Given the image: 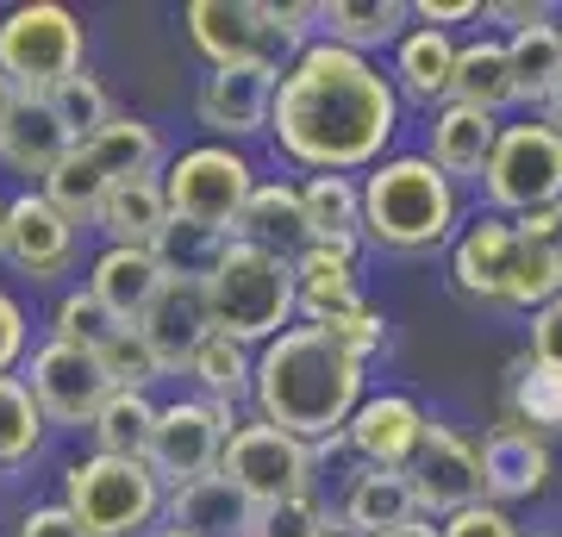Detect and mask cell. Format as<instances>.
<instances>
[{
  "label": "cell",
  "mask_w": 562,
  "mask_h": 537,
  "mask_svg": "<svg viewBox=\"0 0 562 537\" xmlns=\"http://www.w3.org/2000/svg\"><path fill=\"white\" fill-rule=\"evenodd\" d=\"M257 413L288 438H338L350 413L362 406V362L319 325H288L257 357Z\"/></svg>",
  "instance_id": "2"
},
{
  "label": "cell",
  "mask_w": 562,
  "mask_h": 537,
  "mask_svg": "<svg viewBox=\"0 0 562 537\" xmlns=\"http://www.w3.org/2000/svg\"><path fill=\"white\" fill-rule=\"evenodd\" d=\"M188 376L201 381L206 394H213V406H232V400L250 394V381H257V362H250V350H244L238 338H225V332H206L201 350H194V362H188Z\"/></svg>",
  "instance_id": "33"
},
{
  "label": "cell",
  "mask_w": 562,
  "mask_h": 537,
  "mask_svg": "<svg viewBox=\"0 0 562 537\" xmlns=\"http://www.w3.org/2000/svg\"><path fill=\"white\" fill-rule=\"evenodd\" d=\"M506 57H513V81H519V100H543L562 81V32L557 25H531V32H513L506 38Z\"/></svg>",
  "instance_id": "36"
},
{
  "label": "cell",
  "mask_w": 562,
  "mask_h": 537,
  "mask_svg": "<svg viewBox=\"0 0 562 537\" xmlns=\"http://www.w3.org/2000/svg\"><path fill=\"white\" fill-rule=\"evenodd\" d=\"M120 325L106 318V306L88 288H76V294L57 300V344H76V350H101L106 338H113Z\"/></svg>",
  "instance_id": "42"
},
{
  "label": "cell",
  "mask_w": 562,
  "mask_h": 537,
  "mask_svg": "<svg viewBox=\"0 0 562 537\" xmlns=\"http://www.w3.org/2000/svg\"><path fill=\"white\" fill-rule=\"evenodd\" d=\"M20 537H88V532L69 506H38V513L20 518Z\"/></svg>",
  "instance_id": "48"
},
{
  "label": "cell",
  "mask_w": 562,
  "mask_h": 537,
  "mask_svg": "<svg viewBox=\"0 0 562 537\" xmlns=\"http://www.w3.org/2000/svg\"><path fill=\"white\" fill-rule=\"evenodd\" d=\"M319 332H331V338L350 350L357 362H369L375 350L387 344V325H382V313H369V306H357V313H344V318H331V325H319Z\"/></svg>",
  "instance_id": "44"
},
{
  "label": "cell",
  "mask_w": 562,
  "mask_h": 537,
  "mask_svg": "<svg viewBox=\"0 0 562 537\" xmlns=\"http://www.w3.org/2000/svg\"><path fill=\"white\" fill-rule=\"evenodd\" d=\"M457 232V181L431 157H387L362 181V238L382 250H431Z\"/></svg>",
  "instance_id": "4"
},
{
  "label": "cell",
  "mask_w": 562,
  "mask_h": 537,
  "mask_svg": "<svg viewBox=\"0 0 562 537\" xmlns=\"http://www.w3.org/2000/svg\"><path fill=\"white\" fill-rule=\"evenodd\" d=\"M188 38L213 69H238V63L281 69L288 51L301 57V38L281 25V7H262V0H194L188 7Z\"/></svg>",
  "instance_id": "10"
},
{
  "label": "cell",
  "mask_w": 562,
  "mask_h": 537,
  "mask_svg": "<svg viewBox=\"0 0 562 537\" xmlns=\"http://www.w3.org/2000/svg\"><path fill=\"white\" fill-rule=\"evenodd\" d=\"M387 537H438V525L431 518H413V525H401V532H387Z\"/></svg>",
  "instance_id": "54"
},
{
  "label": "cell",
  "mask_w": 562,
  "mask_h": 537,
  "mask_svg": "<svg viewBox=\"0 0 562 537\" xmlns=\"http://www.w3.org/2000/svg\"><path fill=\"white\" fill-rule=\"evenodd\" d=\"M344 537H387L419 518V500H413V481L401 469H362L344 494Z\"/></svg>",
  "instance_id": "23"
},
{
  "label": "cell",
  "mask_w": 562,
  "mask_h": 537,
  "mask_svg": "<svg viewBox=\"0 0 562 537\" xmlns=\"http://www.w3.org/2000/svg\"><path fill=\"white\" fill-rule=\"evenodd\" d=\"M0 257L13 262L20 276H32V281L69 276V262H76V225L63 220V213H57L44 194H20L13 206H7Z\"/></svg>",
  "instance_id": "15"
},
{
  "label": "cell",
  "mask_w": 562,
  "mask_h": 537,
  "mask_svg": "<svg viewBox=\"0 0 562 537\" xmlns=\"http://www.w3.org/2000/svg\"><path fill=\"white\" fill-rule=\"evenodd\" d=\"M94 357H101L106 381H113V394H144V388H150V381L162 376L138 325H120V332H113V338H106L101 350H94Z\"/></svg>",
  "instance_id": "41"
},
{
  "label": "cell",
  "mask_w": 562,
  "mask_h": 537,
  "mask_svg": "<svg viewBox=\"0 0 562 537\" xmlns=\"http://www.w3.org/2000/svg\"><path fill=\"white\" fill-rule=\"evenodd\" d=\"M357 257L350 250H325V244H306L294 257V313H306L313 325H331V318L357 313Z\"/></svg>",
  "instance_id": "22"
},
{
  "label": "cell",
  "mask_w": 562,
  "mask_h": 537,
  "mask_svg": "<svg viewBox=\"0 0 562 537\" xmlns=\"http://www.w3.org/2000/svg\"><path fill=\"white\" fill-rule=\"evenodd\" d=\"M13 107H20V94H13V81L0 76V138H7V120H13Z\"/></svg>",
  "instance_id": "53"
},
{
  "label": "cell",
  "mask_w": 562,
  "mask_h": 537,
  "mask_svg": "<svg viewBox=\"0 0 562 537\" xmlns=\"http://www.w3.org/2000/svg\"><path fill=\"white\" fill-rule=\"evenodd\" d=\"M44 100H50V113H57V125H63V132H69L76 144L101 138L106 125L120 120V113H113V100H106V88H101L94 76H69L63 88H50Z\"/></svg>",
  "instance_id": "38"
},
{
  "label": "cell",
  "mask_w": 562,
  "mask_h": 537,
  "mask_svg": "<svg viewBox=\"0 0 562 537\" xmlns=\"http://www.w3.org/2000/svg\"><path fill=\"white\" fill-rule=\"evenodd\" d=\"M557 32H562V25H557Z\"/></svg>",
  "instance_id": "58"
},
{
  "label": "cell",
  "mask_w": 562,
  "mask_h": 537,
  "mask_svg": "<svg viewBox=\"0 0 562 537\" xmlns=\"http://www.w3.org/2000/svg\"><path fill=\"white\" fill-rule=\"evenodd\" d=\"M538 113H543V125H550V132H562V81L538 100Z\"/></svg>",
  "instance_id": "52"
},
{
  "label": "cell",
  "mask_w": 562,
  "mask_h": 537,
  "mask_svg": "<svg viewBox=\"0 0 562 537\" xmlns=\"http://www.w3.org/2000/svg\"><path fill=\"white\" fill-rule=\"evenodd\" d=\"M106 238L120 244V250H157L162 225H169V200H162V181L157 176H138V181H113L101 200V213H94Z\"/></svg>",
  "instance_id": "25"
},
{
  "label": "cell",
  "mask_w": 562,
  "mask_h": 537,
  "mask_svg": "<svg viewBox=\"0 0 562 537\" xmlns=\"http://www.w3.org/2000/svg\"><path fill=\"white\" fill-rule=\"evenodd\" d=\"M225 244H232V238H220V232H201V225H188V220H169L150 257L162 262V276H169V281H206Z\"/></svg>",
  "instance_id": "37"
},
{
  "label": "cell",
  "mask_w": 562,
  "mask_h": 537,
  "mask_svg": "<svg viewBox=\"0 0 562 537\" xmlns=\"http://www.w3.org/2000/svg\"><path fill=\"white\" fill-rule=\"evenodd\" d=\"M162 288H169L162 262L150 257V250H120V244H106L101 262H94V276H88V294L106 306L113 325H138V318L157 306Z\"/></svg>",
  "instance_id": "21"
},
{
  "label": "cell",
  "mask_w": 562,
  "mask_h": 537,
  "mask_svg": "<svg viewBox=\"0 0 562 537\" xmlns=\"http://www.w3.org/2000/svg\"><path fill=\"white\" fill-rule=\"evenodd\" d=\"M425 432H431V418L419 413V400L406 394H375L362 400L357 413H350V425H344V438H350V450H357L369 469H413V457H419Z\"/></svg>",
  "instance_id": "16"
},
{
  "label": "cell",
  "mask_w": 562,
  "mask_h": 537,
  "mask_svg": "<svg viewBox=\"0 0 562 537\" xmlns=\"http://www.w3.org/2000/svg\"><path fill=\"white\" fill-rule=\"evenodd\" d=\"M238 244H257V250H276L288 257L294 244L306 250V213H301V188H288V181H257L250 200H244L238 213Z\"/></svg>",
  "instance_id": "27"
},
{
  "label": "cell",
  "mask_w": 562,
  "mask_h": 537,
  "mask_svg": "<svg viewBox=\"0 0 562 537\" xmlns=\"http://www.w3.org/2000/svg\"><path fill=\"white\" fill-rule=\"evenodd\" d=\"M20 357H25V313H20V300L0 288V376Z\"/></svg>",
  "instance_id": "47"
},
{
  "label": "cell",
  "mask_w": 562,
  "mask_h": 537,
  "mask_svg": "<svg viewBox=\"0 0 562 537\" xmlns=\"http://www.w3.org/2000/svg\"><path fill=\"white\" fill-rule=\"evenodd\" d=\"M331 537H344V532H331Z\"/></svg>",
  "instance_id": "57"
},
{
  "label": "cell",
  "mask_w": 562,
  "mask_h": 537,
  "mask_svg": "<svg viewBox=\"0 0 562 537\" xmlns=\"http://www.w3.org/2000/svg\"><path fill=\"white\" fill-rule=\"evenodd\" d=\"M450 76H457V44L443 38V32H431V25H419V32H406L401 51H394V81H401L406 100H443L450 107Z\"/></svg>",
  "instance_id": "30"
},
{
  "label": "cell",
  "mask_w": 562,
  "mask_h": 537,
  "mask_svg": "<svg viewBox=\"0 0 562 537\" xmlns=\"http://www.w3.org/2000/svg\"><path fill=\"white\" fill-rule=\"evenodd\" d=\"M406 20H413V7H401V0H331V7H319V25L331 32V44L357 51V57L401 38Z\"/></svg>",
  "instance_id": "32"
},
{
  "label": "cell",
  "mask_w": 562,
  "mask_h": 537,
  "mask_svg": "<svg viewBox=\"0 0 562 537\" xmlns=\"http://www.w3.org/2000/svg\"><path fill=\"white\" fill-rule=\"evenodd\" d=\"M25 388L38 400V413L57 418V425H94V413H101L106 394H113L101 357H94V350H76V344H57V338L32 357Z\"/></svg>",
  "instance_id": "13"
},
{
  "label": "cell",
  "mask_w": 562,
  "mask_h": 537,
  "mask_svg": "<svg viewBox=\"0 0 562 537\" xmlns=\"http://www.w3.org/2000/svg\"><path fill=\"white\" fill-rule=\"evenodd\" d=\"M162 513H169L176 532H194V537H250L257 532V500L244 494L238 481H225L220 469L176 488V494L162 500Z\"/></svg>",
  "instance_id": "19"
},
{
  "label": "cell",
  "mask_w": 562,
  "mask_h": 537,
  "mask_svg": "<svg viewBox=\"0 0 562 537\" xmlns=\"http://www.w3.org/2000/svg\"><path fill=\"white\" fill-rule=\"evenodd\" d=\"M513 425H525L531 438H562V369L531 357L513 369Z\"/></svg>",
  "instance_id": "34"
},
{
  "label": "cell",
  "mask_w": 562,
  "mask_h": 537,
  "mask_svg": "<svg viewBox=\"0 0 562 537\" xmlns=\"http://www.w3.org/2000/svg\"><path fill=\"white\" fill-rule=\"evenodd\" d=\"M44 200H50L69 225H81V220H94V213H101L106 181H101V169L81 157V150H69V157L57 163V176L44 181Z\"/></svg>",
  "instance_id": "40"
},
{
  "label": "cell",
  "mask_w": 562,
  "mask_h": 537,
  "mask_svg": "<svg viewBox=\"0 0 562 537\" xmlns=\"http://www.w3.org/2000/svg\"><path fill=\"white\" fill-rule=\"evenodd\" d=\"M76 150V138L57 125V113H50V100H20L13 107V120H7V138H0V157L13 163L20 176H38L50 181L57 176V163Z\"/></svg>",
  "instance_id": "26"
},
{
  "label": "cell",
  "mask_w": 562,
  "mask_h": 537,
  "mask_svg": "<svg viewBox=\"0 0 562 537\" xmlns=\"http://www.w3.org/2000/svg\"><path fill=\"white\" fill-rule=\"evenodd\" d=\"M0 76L20 100H44L69 76H81V20L57 0L13 7L0 20Z\"/></svg>",
  "instance_id": "7"
},
{
  "label": "cell",
  "mask_w": 562,
  "mask_h": 537,
  "mask_svg": "<svg viewBox=\"0 0 562 537\" xmlns=\"http://www.w3.org/2000/svg\"><path fill=\"white\" fill-rule=\"evenodd\" d=\"M450 281H457V294L482 300V306L538 313V306H550L562 294V262L531 225L482 220L469 225L457 238V250H450Z\"/></svg>",
  "instance_id": "3"
},
{
  "label": "cell",
  "mask_w": 562,
  "mask_h": 537,
  "mask_svg": "<svg viewBox=\"0 0 562 537\" xmlns=\"http://www.w3.org/2000/svg\"><path fill=\"white\" fill-rule=\"evenodd\" d=\"M250 537H331V525H325V506L313 494H294L281 506H257V532Z\"/></svg>",
  "instance_id": "43"
},
{
  "label": "cell",
  "mask_w": 562,
  "mask_h": 537,
  "mask_svg": "<svg viewBox=\"0 0 562 537\" xmlns=\"http://www.w3.org/2000/svg\"><path fill=\"white\" fill-rule=\"evenodd\" d=\"M138 332H144V344H150V357H157L162 376H169V369H188L194 350H201V338L213 332L201 281H169L157 294V306L138 318Z\"/></svg>",
  "instance_id": "18"
},
{
  "label": "cell",
  "mask_w": 562,
  "mask_h": 537,
  "mask_svg": "<svg viewBox=\"0 0 562 537\" xmlns=\"http://www.w3.org/2000/svg\"><path fill=\"white\" fill-rule=\"evenodd\" d=\"M494 144H501V125L487 120V113H469V107H443L438 125H431V163H438L450 181L457 176L482 181Z\"/></svg>",
  "instance_id": "29"
},
{
  "label": "cell",
  "mask_w": 562,
  "mask_h": 537,
  "mask_svg": "<svg viewBox=\"0 0 562 537\" xmlns=\"http://www.w3.org/2000/svg\"><path fill=\"white\" fill-rule=\"evenodd\" d=\"M220 476L238 481L257 506H281L294 494H313V444L288 438L276 425H232L220 450Z\"/></svg>",
  "instance_id": "11"
},
{
  "label": "cell",
  "mask_w": 562,
  "mask_h": 537,
  "mask_svg": "<svg viewBox=\"0 0 562 537\" xmlns=\"http://www.w3.org/2000/svg\"><path fill=\"white\" fill-rule=\"evenodd\" d=\"M519 225H531V232L557 250V262H562V206H550V213H538V220H519Z\"/></svg>",
  "instance_id": "51"
},
{
  "label": "cell",
  "mask_w": 562,
  "mask_h": 537,
  "mask_svg": "<svg viewBox=\"0 0 562 537\" xmlns=\"http://www.w3.org/2000/svg\"><path fill=\"white\" fill-rule=\"evenodd\" d=\"M475 13H482L475 0H419V7H413V20L431 25V32H438V25H457V20H475Z\"/></svg>",
  "instance_id": "49"
},
{
  "label": "cell",
  "mask_w": 562,
  "mask_h": 537,
  "mask_svg": "<svg viewBox=\"0 0 562 537\" xmlns=\"http://www.w3.org/2000/svg\"><path fill=\"white\" fill-rule=\"evenodd\" d=\"M206 294V318L213 332L250 344H276L294 318V257H276V250H257V244H225L213 276L201 281Z\"/></svg>",
  "instance_id": "5"
},
{
  "label": "cell",
  "mask_w": 562,
  "mask_h": 537,
  "mask_svg": "<svg viewBox=\"0 0 562 537\" xmlns=\"http://www.w3.org/2000/svg\"><path fill=\"white\" fill-rule=\"evenodd\" d=\"M482 188L501 213H519V220H538V213L562 206V132H550L543 120L501 125V144L487 157Z\"/></svg>",
  "instance_id": "9"
},
{
  "label": "cell",
  "mask_w": 562,
  "mask_h": 537,
  "mask_svg": "<svg viewBox=\"0 0 562 537\" xmlns=\"http://www.w3.org/2000/svg\"><path fill=\"white\" fill-rule=\"evenodd\" d=\"M0 232H7V206H0Z\"/></svg>",
  "instance_id": "56"
},
{
  "label": "cell",
  "mask_w": 562,
  "mask_h": 537,
  "mask_svg": "<svg viewBox=\"0 0 562 537\" xmlns=\"http://www.w3.org/2000/svg\"><path fill=\"white\" fill-rule=\"evenodd\" d=\"M438 537H519V525L501 513V506H469V513H457V518H443L438 525Z\"/></svg>",
  "instance_id": "45"
},
{
  "label": "cell",
  "mask_w": 562,
  "mask_h": 537,
  "mask_svg": "<svg viewBox=\"0 0 562 537\" xmlns=\"http://www.w3.org/2000/svg\"><path fill=\"white\" fill-rule=\"evenodd\" d=\"M63 506L81 518L88 537H144L162 513V488L150 462L132 457H81L63 469Z\"/></svg>",
  "instance_id": "6"
},
{
  "label": "cell",
  "mask_w": 562,
  "mask_h": 537,
  "mask_svg": "<svg viewBox=\"0 0 562 537\" xmlns=\"http://www.w3.org/2000/svg\"><path fill=\"white\" fill-rule=\"evenodd\" d=\"M513 100H519V81H513V57H506V44L501 38L462 44V51H457V76H450V107H469V113L501 120Z\"/></svg>",
  "instance_id": "24"
},
{
  "label": "cell",
  "mask_w": 562,
  "mask_h": 537,
  "mask_svg": "<svg viewBox=\"0 0 562 537\" xmlns=\"http://www.w3.org/2000/svg\"><path fill=\"white\" fill-rule=\"evenodd\" d=\"M150 432H157V406H150V394H106V406L94 413L101 457H132V462H144V450H150Z\"/></svg>",
  "instance_id": "35"
},
{
  "label": "cell",
  "mask_w": 562,
  "mask_h": 537,
  "mask_svg": "<svg viewBox=\"0 0 562 537\" xmlns=\"http://www.w3.org/2000/svg\"><path fill=\"white\" fill-rule=\"evenodd\" d=\"M406 481H413V500H419V518L425 513H443L457 518L469 513V506H482L487 488H482V450L475 444H462L450 425H431L419 444V457H413V469H406Z\"/></svg>",
  "instance_id": "14"
},
{
  "label": "cell",
  "mask_w": 562,
  "mask_h": 537,
  "mask_svg": "<svg viewBox=\"0 0 562 537\" xmlns=\"http://www.w3.org/2000/svg\"><path fill=\"white\" fill-rule=\"evenodd\" d=\"M232 438V406H213V400H176V406H157V432H150V476L157 488H188L220 469V450Z\"/></svg>",
  "instance_id": "12"
},
{
  "label": "cell",
  "mask_w": 562,
  "mask_h": 537,
  "mask_svg": "<svg viewBox=\"0 0 562 537\" xmlns=\"http://www.w3.org/2000/svg\"><path fill=\"white\" fill-rule=\"evenodd\" d=\"M487 13H494V20H506L513 32H531V25H550V13H543L538 0H531V7H525V0H494Z\"/></svg>",
  "instance_id": "50"
},
{
  "label": "cell",
  "mask_w": 562,
  "mask_h": 537,
  "mask_svg": "<svg viewBox=\"0 0 562 537\" xmlns=\"http://www.w3.org/2000/svg\"><path fill=\"white\" fill-rule=\"evenodd\" d=\"M301 213H306V244H325V250H350L357 257L362 188L350 176H313L301 188Z\"/></svg>",
  "instance_id": "28"
},
{
  "label": "cell",
  "mask_w": 562,
  "mask_h": 537,
  "mask_svg": "<svg viewBox=\"0 0 562 537\" xmlns=\"http://www.w3.org/2000/svg\"><path fill=\"white\" fill-rule=\"evenodd\" d=\"M394 125H401L394 81L331 38L301 44V57L281 69L276 107H269L276 144L313 176H350V169L382 163Z\"/></svg>",
  "instance_id": "1"
},
{
  "label": "cell",
  "mask_w": 562,
  "mask_h": 537,
  "mask_svg": "<svg viewBox=\"0 0 562 537\" xmlns=\"http://www.w3.org/2000/svg\"><path fill=\"white\" fill-rule=\"evenodd\" d=\"M482 488H487V506L494 500H531L550 488V444L531 438L525 425H494L482 438Z\"/></svg>",
  "instance_id": "20"
},
{
  "label": "cell",
  "mask_w": 562,
  "mask_h": 537,
  "mask_svg": "<svg viewBox=\"0 0 562 537\" xmlns=\"http://www.w3.org/2000/svg\"><path fill=\"white\" fill-rule=\"evenodd\" d=\"M44 444V413L20 376H0V462H25Z\"/></svg>",
  "instance_id": "39"
},
{
  "label": "cell",
  "mask_w": 562,
  "mask_h": 537,
  "mask_svg": "<svg viewBox=\"0 0 562 537\" xmlns=\"http://www.w3.org/2000/svg\"><path fill=\"white\" fill-rule=\"evenodd\" d=\"M257 188V169L232 150V144H201V150H181L176 169L162 176V200H169V220H188L201 232L232 238L238 232L244 200Z\"/></svg>",
  "instance_id": "8"
},
{
  "label": "cell",
  "mask_w": 562,
  "mask_h": 537,
  "mask_svg": "<svg viewBox=\"0 0 562 537\" xmlns=\"http://www.w3.org/2000/svg\"><path fill=\"white\" fill-rule=\"evenodd\" d=\"M531 362L562 369V294L550 300V306H538V313H531Z\"/></svg>",
  "instance_id": "46"
},
{
  "label": "cell",
  "mask_w": 562,
  "mask_h": 537,
  "mask_svg": "<svg viewBox=\"0 0 562 537\" xmlns=\"http://www.w3.org/2000/svg\"><path fill=\"white\" fill-rule=\"evenodd\" d=\"M157 537H194V532H176V525H162V532Z\"/></svg>",
  "instance_id": "55"
},
{
  "label": "cell",
  "mask_w": 562,
  "mask_h": 537,
  "mask_svg": "<svg viewBox=\"0 0 562 537\" xmlns=\"http://www.w3.org/2000/svg\"><path fill=\"white\" fill-rule=\"evenodd\" d=\"M276 81L281 69H262V63H238V69H213L194 94V113H201L206 132L220 138H250L269 125V107H276Z\"/></svg>",
  "instance_id": "17"
},
{
  "label": "cell",
  "mask_w": 562,
  "mask_h": 537,
  "mask_svg": "<svg viewBox=\"0 0 562 537\" xmlns=\"http://www.w3.org/2000/svg\"><path fill=\"white\" fill-rule=\"evenodd\" d=\"M81 157L101 169V181L113 188V181H138V176H157V163H162V138H157V125H144V120H113L101 132V138H88L76 144Z\"/></svg>",
  "instance_id": "31"
}]
</instances>
